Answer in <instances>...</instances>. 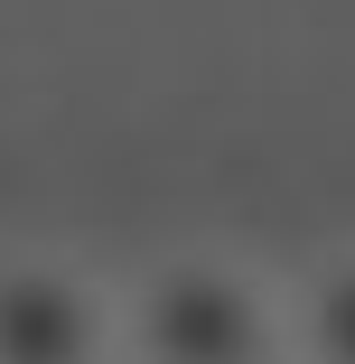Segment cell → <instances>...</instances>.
Instances as JSON below:
<instances>
[{
  "label": "cell",
  "instance_id": "3957f363",
  "mask_svg": "<svg viewBox=\"0 0 355 364\" xmlns=\"http://www.w3.org/2000/svg\"><path fill=\"white\" fill-rule=\"evenodd\" d=\"M290 364H355V243H327L280 271Z\"/></svg>",
  "mask_w": 355,
  "mask_h": 364
},
{
  "label": "cell",
  "instance_id": "7a4b0ae2",
  "mask_svg": "<svg viewBox=\"0 0 355 364\" xmlns=\"http://www.w3.org/2000/svg\"><path fill=\"white\" fill-rule=\"evenodd\" d=\"M0 364H122L112 271L56 243H10L0 252Z\"/></svg>",
  "mask_w": 355,
  "mask_h": 364
},
{
  "label": "cell",
  "instance_id": "6da1fadb",
  "mask_svg": "<svg viewBox=\"0 0 355 364\" xmlns=\"http://www.w3.org/2000/svg\"><path fill=\"white\" fill-rule=\"evenodd\" d=\"M122 364H290L280 271L225 243H169L122 280Z\"/></svg>",
  "mask_w": 355,
  "mask_h": 364
}]
</instances>
